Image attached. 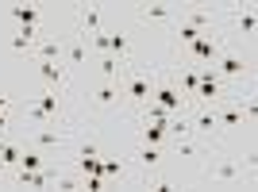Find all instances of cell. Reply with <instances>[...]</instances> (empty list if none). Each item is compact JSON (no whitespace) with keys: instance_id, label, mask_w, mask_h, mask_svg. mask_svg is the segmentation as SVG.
Listing matches in <instances>:
<instances>
[{"instance_id":"obj_1","label":"cell","mask_w":258,"mask_h":192,"mask_svg":"<svg viewBox=\"0 0 258 192\" xmlns=\"http://www.w3.org/2000/svg\"><path fill=\"white\" fill-rule=\"evenodd\" d=\"M154 100H158V108H166L170 116L181 112V96H177V88H170V85H162L158 92H154Z\"/></svg>"},{"instance_id":"obj_2","label":"cell","mask_w":258,"mask_h":192,"mask_svg":"<svg viewBox=\"0 0 258 192\" xmlns=\"http://www.w3.org/2000/svg\"><path fill=\"white\" fill-rule=\"evenodd\" d=\"M197 77H201L197 96H201V100H212V96L220 92V81H216V73H212V69H197Z\"/></svg>"},{"instance_id":"obj_3","label":"cell","mask_w":258,"mask_h":192,"mask_svg":"<svg viewBox=\"0 0 258 192\" xmlns=\"http://www.w3.org/2000/svg\"><path fill=\"white\" fill-rule=\"evenodd\" d=\"M127 92H131V100H147V96H151V81H147V77H131Z\"/></svg>"},{"instance_id":"obj_4","label":"cell","mask_w":258,"mask_h":192,"mask_svg":"<svg viewBox=\"0 0 258 192\" xmlns=\"http://www.w3.org/2000/svg\"><path fill=\"white\" fill-rule=\"evenodd\" d=\"M54 112H58V92H46L43 100L35 104V116H39V119H46V116H54Z\"/></svg>"},{"instance_id":"obj_5","label":"cell","mask_w":258,"mask_h":192,"mask_svg":"<svg viewBox=\"0 0 258 192\" xmlns=\"http://www.w3.org/2000/svg\"><path fill=\"white\" fill-rule=\"evenodd\" d=\"M12 16H16V20L23 23V27H35V23H39V8H31V4H27V8H12Z\"/></svg>"},{"instance_id":"obj_6","label":"cell","mask_w":258,"mask_h":192,"mask_svg":"<svg viewBox=\"0 0 258 192\" xmlns=\"http://www.w3.org/2000/svg\"><path fill=\"white\" fill-rule=\"evenodd\" d=\"M212 54H216L212 39H205V35H201V39H197V43H193V58H197V62H208Z\"/></svg>"},{"instance_id":"obj_7","label":"cell","mask_w":258,"mask_h":192,"mask_svg":"<svg viewBox=\"0 0 258 192\" xmlns=\"http://www.w3.org/2000/svg\"><path fill=\"white\" fill-rule=\"evenodd\" d=\"M39 73H43L50 85H62V69H58V62H39Z\"/></svg>"},{"instance_id":"obj_8","label":"cell","mask_w":258,"mask_h":192,"mask_svg":"<svg viewBox=\"0 0 258 192\" xmlns=\"http://www.w3.org/2000/svg\"><path fill=\"white\" fill-rule=\"evenodd\" d=\"M23 184H31V188H46V184H50V177H46V173H39V169H23Z\"/></svg>"},{"instance_id":"obj_9","label":"cell","mask_w":258,"mask_h":192,"mask_svg":"<svg viewBox=\"0 0 258 192\" xmlns=\"http://www.w3.org/2000/svg\"><path fill=\"white\" fill-rule=\"evenodd\" d=\"M162 139H166V127H158V123L151 127V123H147V131H143V142H147V146H158Z\"/></svg>"},{"instance_id":"obj_10","label":"cell","mask_w":258,"mask_h":192,"mask_svg":"<svg viewBox=\"0 0 258 192\" xmlns=\"http://www.w3.org/2000/svg\"><path fill=\"white\" fill-rule=\"evenodd\" d=\"M220 69H224L227 77H239V73H243V62H239L235 54H227V58H224V65H220Z\"/></svg>"},{"instance_id":"obj_11","label":"cell","mask_w":258,"mask_h":192,"mask_svg":"<svg viewBox=\"0 0 258 192\" xmlns=\"http://www.w3.org/2000/svg\"><path fill=\"white\" fill-rule=\"evenodd\" d=\"M216 181L235 184V181H239V169H235V165H220V169H216Z\"/></svg>"},{"instance_id":"obj_12","label":"cell","mask_w":258,"mask_h":192,"mask_svg":"<svg viewBox=\"0 0 258 192\" xmlns=\"http://www.w3.org/2000/svg\"><path fill=\"white\" fill-rule=\"evenodd\" d=\"M143 16H147V20H166V16H170V8H166V4H147V8H143Z\"/></svg>"},{"instance_id":"obj_13","label":"cell","mask_w":258,"mask_h":192,"mask_svg":"<svg viewBox=\"0 0 258 192\" xmlns=\"http://www.w3.org/2000/svg\"><path fill=\"white\" fill-rule=\"evenodd\" d=\"M112 100H116V85H112V81H104V85H100V92H97V104H112Z\"/></svg>"},{"instance_id":"obj_14","label":"cell","mask_w":258,"mask_h":192,"mask_svg":"<svg viewBox=\"0 0 258 192\" xmlns=\"http://www.w3.org/2000/svg\"><path fill=\"white\" fill-rule=\"evenodd\" d=\"M139 158H143V165H151V169H154V165L162 161V154H158V146H143Z\"/></svg>"},{"instance_id":"obj_15","label":"cell","mask_w":258,"mask_h":192,"mask_svg":"<svg viewBox=\"0 0 258 192\" xmlns=\"http://www.w3.org/2000/svg\"><path fill=\"white\" fill-rule=\"evenodd\" d=\"M39 50H43V62H54V58H58V54H62V46L54 43V39H46V43L39 46Z\"/></svg>"},{"instance_id":"obj_16","label":"cell","mask_w":258,"mask_h":192,"mask_svg":"<svg viewBox=\"0 0 258 192\" xmlns=\"http://www.w3.org/2000/svg\"><path fill=\"white\" fill-rule=\"evenodd\" d=\"M108 50L112 54H127V39H123V35H108Z\"/></svg>"},{"instance_id":"obj_17","label":"cell","mask_w":258,"mask_h":192,"mask_svg":"<svg viewBox=\"0 0 258 192\" xmlns=\"http://www.w3.org/2000/svg\"><path fill=\"white\" fill-rule=\"evenodd\" d=\"M216 123H224V127H235V123H243V112H220V116H216Z\"/></svg>"},{"instance_id":"obj_18","label":"cell","mask_w":258,"mask_h":192,"mask_svg":"<svg viewBox=\"0 0 258 192\" xmlns=\"http://www.w3.org/2000/svg\"><path fill=\"white\" fill-rule=\"evenodd\" d=\"M177 35H181V43H189V46H193V43H197V39H201V35H205V31H197V27H189V23H181V31H177Z\"/></svg>"},{"instance_id":"obj_19","label":"cell","mask_w":258,"mask_h":192,"mask_svg":"<svg viewBox=\"0 0 258 192\" xmlns=\"http://www.w3.org/2000/svg\"><path fill=\"white\" fill-rule=\"evenodd\" d=\"M85 27H89L93 35L100 31V16H97V8H85Z\"/></svg>"},{"instance_id":"obj_20","label":"cell","mask_w":258,"mask_h":192,"mask_svg":"<svg viewBox=\"0 0 258 192\" xmlns=\"http://www.w3.org/2000/svg\"><path fill=\"white\" fill-rule=\"evenodd\" d=\"M70 62H74V65H81V62H85V43H77L74 50H70Z\"/></svg>"},{"instance_id":"obj_21","label":"cell","mask_w":258,"mask_h":192,"mask_svg":"<svg viewBox=\"0 0 258 192\" xmlns=\"http://www.w3.org/2000/svg\"><path fill=\"white\" fill-rule=\"evenodd\" d=\"M100 73H104V81H112V77H116V62L104 58V62H100Z\"/></svg>"},{"instance_id":"obj_22","label":"cell","mask_w":258,"mask_h":192,"mask_svg":"<svg viewBox=\"0 0 258 192\" xmlns=\"http://www.w3.org/2000/svg\"><path fill=\"white\" fill-rule=\"evenodd\" d=\"M20 165L23 169H39V158H35V154H20Z\"/></svg>"},{"instance_id":"obj_23","label":"cell","mask_w":258,"mask_h":192,"mask_svg":"<svg viewBox=\"0 0 258 192\" xmlns=\"http://www.w3.org/2000/svg\"><path fill=\"white\" fill-rule=\"evenodd\" d=\"M39 146H58V135H50V131H43V135H39Z\"/></svg>"},{"instance_id":"obj_24","label":"cell","mask_w":258,"mask_h":192,"mask_svg":"<svg viewBox=\"0 0 258 192\" xmlns=\"http://www.w3.org/2000/svg\"><path fill=\"white\" fill-rule=\"evenodd\" d=\"M177 150H181V158H193V154H197L193 142H177Z\"/></svg>"},{"instance_id":"obj_25","label":"cell","mask_w":258,"mask_h":192,"mask_svg":"<svg viewBox=\"0 0 258 192\" xmlns=\"http://www.w3.org/2000/svg\"><path fill=\"white\" fill-rule=\"evenodd\" d=\"M212 123H216V116H201V119H197V127H201V131H212Z\"/></svg>"},{"instance_id":"obj_26","label":"cell","mask_w":258,"mask_h":192,"mask_svg":"<svg viewBox=\"0 0 258 192\" xmlns=\"http://www.w3.org/2000/svg\"><path fill=\"white\" fill-rule=\"evenodd\" d=\"M93 46H97V50H108V35L97 31V35H93Z\"/></svg>"},{"instance_id":"obj_27","label":"cell","mask_w":258,"mask_h":192,"mask_svg":"<svg viewBox=\"0 0 258 192\" xmlns=\"http://www.w3.org/2000/svg\"><path fill=\"white\" fill-rule=\"evenodd\" d=\"M243 31H247V35L254 31V12H247V16H243Z\"/></svg>"},{"instance_id":"obj_28","label":"cell","mask_w":258,"mask_h":192,"mask_svg":"<svg viewBox=\"0 0 258 192\" xmlns=\"http://www.w3.org/2000/svg\"><path fill=\"white\" fill-rule=\"evenodd\" d=\"M0 127H4V112H0Z\"/></svg>"},{"instance_id":"obj_29","label":"cell","mask_w":258,"mask_h":192,"mask_svg":"<svg viewBox=\"0 0 258 192\" xmlns=\"http://www.w3.org/2000/svg\"><path fill=\"white\" fill-rule=\"evenodd\" d=\"M0 173H4V161H0Z\"/></svg>"}]
</instances>
